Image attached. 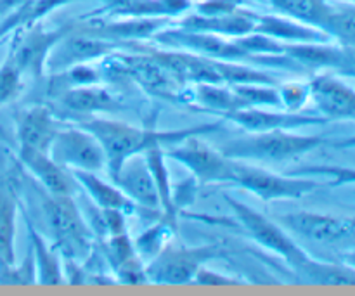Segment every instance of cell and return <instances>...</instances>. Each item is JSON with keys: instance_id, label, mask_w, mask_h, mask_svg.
<instances>
[{"instance_id": "1", "label": "cell", "mask_w": 355, "mask_h": 296, "mask_svg": "<svg viewBox=\"0 0 355 296\" xmlns=\"http://www.w3.org/2000/svg\"><path fill=\"white\" fill-rule=\"evenodd\" d=\"M76 123L89 130L99 141L104 156H106V170L104 172L111 179L132 156L142 155L156 144H162L166 149L177 142L184 141V139L193 137V135L211 134V132L220 128L222 121L200 125V127L193 128H180V130H156L153 125L135 127L127 121L104 116H92L76 121Z\"/></svg>"}, {"instance_id": "2", "label": "cell", "mask_w": 355, "mask_h": 296, "mask_svg": "<svg viewBox=\"0 0 355 296\" xmlns=\"http://www.w3.org/2000/svg\"><path fill=\"white\" fill-rule=\"evenodd\" d=\"M324 142L321 135L297 134V130L248 132L220 146V153L236 162L286 163L302 158Z\"/></svg>"}, {"instance_id": "3", "label": "cell", "mask_w": 355, "mask_h": 296, "mask_svg": "<svg viewBox=\"0 0 355 296\" xmlns=\"http://www.w3.org/2000/svg\"><path fill=\"white\" fill-rule=\"evenodd\" d=\"M42 207L61 259L83 265L96 252V236L90 231L80 207L75 203V196L45 193Z\"/></svg>"}, {"instance_id": "4", "label": "cell", "mask_w": 355, "mask_h": 296, "mask_svg": "<svg viewBox=\"0 0 355 296\" xmlns=\"http://www.w3.org/2000/svg\"><path fill=\"white\" fill-rule=\"evenodd\" d=\"M224 200L234 214V218L239 222L243 231L246 232V236L259 246L283 259L286 265L290 267L291 274L298 272L312 256L311 253H307V250L298 245V241H295L293 236L277 220H270L259 210L241 203L232 196H224Z\"/></svg>"}, {"instance_id": "5", "label": "cell", "mask_w": 355, "mask_h": 296, "mask_svg": "<svg viewBox=\"0 0 355 296\" xmlns=\"http://www.w3.org/2000/svg\"><path fill=\"white\" fill-rule=\"evenodd\" d=\"M293 238L321 246L336 253L355 252V222L352 217L315 214V211H291L277 218Z\"/></svg>"}, {"instance_id": "6", "label": "cell", "mask_w": 355, "mask_h": 296, "mask_svg": "<svg viewBox=\"0 0 355 296\" xmlns=\"http://www.w3.org/2000/svg\"><path fill=\"white\" fill-rule=\"evenodd\" d=\"M231 186L248 191L263 203L279 200H300L321 187H329L328 182L315 180L312 175H295V173L281 175L253 163L236 162V159L232 166Z\"/></svg>"}, {"instance_id": "7", "label": "cell", "mask_w": 355, "mask_h": 296, "mask_svg": "<svg viewBox=\"0 0 355 296\" xmlns=\"http://www.w3.org/2000/svg\"><path fill=\"white\" fill-rule=\"evenodd\" d=\"M225 255L227 250L222 245L173 246L170 243L158 256L146 263L148 283L168 286L194 283V277L205 265Z\"/></svg>"}, {"instance_id": "8", "label": "cell", "mask_w": 355, "mask_h": 296, "mask_svg": "<svg viewBox=\"0 0 355 296\" xmlns=\"http://www.w3.org/2000/svg\"><path fill=\"white\" fill-rule=\"evenodd\" d=\"M166 158L182 165L191 177L205 186L210 184H227L231 186L234 159L227 158L220 149H214L198 139V135L187 137L165 149Z\"/></svg>"}, {"instance_id": "9", "label": "cell", "mask_w": 355, "mask_h": 296, "mask_svg": "<svg viewBox=\"0 0 355 296\" xmlns=\"http://www.w3.org/2000/svg\"><path fill=\"white\" fill-rule=\"evenodd\" d=\"M49 155L54 162L68 170H85V172L106 170V156L99 141L78 123L68 127L61 125L52 141Z\"/></svg>"}, {"instance_id": "10", "label": "cell", "mask_w": 355, "mask_h": 296, "mask_svg": "<svg viewBox=\"0 0 355 296\" xmlns=\"http://www.w3.org/2000/svg\"><path fill=\"white\" fill-rule=\"evenodd\" d=\"M116 47L118 45L114 42L96 33L62 35L58 44L52 47L45 62V69L51 73H59L75 64L94 62L97 59L111 55L110 52Z\"/></svg>"}, {"instance_id": "11", "label": "cell", "mask_w": 355, "mask_h": 296, "mask_svg": "<svg viewBox=\"0 0 355 296\" xmlns=\"http://www.w3.org/2000/svg\"><path fill=\"white\" fill-rule=\"evenodd\" d=\"M224 120L232 121L245 132H269V130H298L312 125L328 123L321 114L311 113H291L284 110L272 107H243L225 114Z\"/></svg>"}, {"instance_id": "12", "label": "cell", "mask_w": 355, "mask_h": 296, "mask_svg": "<svg viewBox=\"0 0 355 296\" xmlns=\"http://www.w3.org/2000/svg\"><path fill=\"white\" fill-rule=\"evenodd\" d=\"M311 101L328 121H355V89L331 73H321L309 80Z\"/></svg>"}, {"instance_id": "13", "label": "cell", "mask_w": 355, "mask_h": 296, "mask_svg": "<svg viewBox=\"0 0 355 296\" xmlns=\"http://www.w3.org/2000/svg\"><path fill=\"white\" fill-rule=\"evenodd\" d=\"M52 103L55 106H51V110L62 111L69 116H80V121L103 113H116L123 107L121 101L99 83L62 90L61 94L52 97Z\"/></svg>"}, {"instance_id": "14", "label": "cell", "mask_w": 355, "mask_h": 296, "mask_svg": "<svg viewBox=\"0 0 355 296\" xmlns=\"http://www.w3.org/2000/svg\"><path fill=\"white\" fill-rule=\"evenodd\" d=\"M14 125H16L17 148L49 153L55 134L61 128V120L55 116L51 106L33 104L16 114Z\"/></svg>"}, {"instance_id": "15", "label": "cell", "mask_w": 355, "mask_h": 296, "mask_svg": "<svg viewBox=\"0 0 355 296\" xmlns=\"http://www.w3.org/2000/svg\"><path fill=\"white\" fill-rule=\"evenodd\" d=\"M111 180L137 208L141 207L151 211H162L158 187L149 172L144 155H135L128 158L120 166V170L111 177Z\"/></svg>"}, {"instance_id": "16", "label": "cell", "mask_w": 355, "mask_h": 296, "mask_svg": "<svg viewBox=\"0 0 355 296\" xmlns=\"http://www.w3.org/2000/svg\"><path fill=\"white\" fill-rule=\"evenodd\" d=\"M17 159L26 168V172L37 180L42 189L58 196H75L78 184L73 179L71 172L52 159L49 153L37 149L17 148Z\"/></svg>"}, {"instance_id": "17", "label": "cell", "mask_w": 355, "mask_h": 296, "mask_svg": "<svg viewBox=\"0 0 355 296\" xmlns=\"http://www.w3.org/2000/svg\"><path fill=\"white\" fill-rule=\"evenodd\" d=\"M103 259L110 267L114 281L123 284L148 283L146 262L139 256L134 239L127 232L103 239Z\"/></svg>"}, {"instance_id": "18", "label": "cell", "mask_w": 355, "mask_h": 296, "mask_svg": "<svg viewBox=\"0 0 355 296\" xmlns=\"http://www.w3.org/2000/svg\"><path fill=\"white\" fill-rule=\"evenodd\" d=\"M62 35L66 33L62 31L47 33L44 30H31L26 31L23 37L16 38L9 55L19 66L24 78H38L44 75L49 54Z\"/></svg>"}, {"instance_id": "19", "label": "cell", "mask_w": 355, "mask_h": 296, "mask_svg": "<svg viewBox=\"0 0 355 296\" xmlns=\"http://www.w3.org/2000/svg\"><path fill=\"white\" fill-rule=\"evenodd\" d=\"M69 172L90 203L96 204L97 208L123 211L127 217L137 214V207L121 193L120 187L110 177L104 179L99 172H85V170H69Z\"/></svg>"}, {"instance_id": "20", "label": "cell", "mask_w": 355, "mask_h": 296, "mask_svg": "<svg viewBox=\"0 0 355 296\" xmlns=\"http://www.w3.org/2000/svg\"><path fill=\"white\" fill-rule=\"evenodd\" d=\"M17 210L16 189L9 177L0 175V269L16 263Z\"/></svg>"}, {"instance_id": "21", "label": "cell", "mask_w": 355, "mask_h": 296, "mask_svg": "<svg viewBox=\"0 0 355 296\" xmlns=\"http://www.w3.org/2000/svg\"><path fill=\"white\" fill-rule=\"evenodd\" d=\"M28 238H30V250L35 260V269H37V283L45 286H54V284L64 283V270L59 260V252L55 246L49 245L42 234H38L37 229L28 222Z\"/></svg>"}, {"instance_id": "22", "label": "cell", "mask_w": 355, "mask_h": 296, "mask_svg": "<svg viewBox=\"0 0 355 296\" xmlns=\"http://www.w3.org/2000/svg\"><path fill=\"white\" fill-rule=\"evenodd\" d=\"M255 31L277 42H288V44H319V42H329L331 38L328 33L314 26L298 23V21L276 19V17L260 19Z\"/></svg>"}, {"instance_id": "23", "label": "cell", "mask_w": 355, "mask_h": 296, "mask_svg": "<svg viewBox=\"0 0 355 296\" xmlns=\"http://www.w3.org/2000/svg\"><path fill=\"white\" fill-rule=\"evenodd\" d=\"M191 103L208 111L220 113L222 116L245 107L234 89L231 85L224 87V83H196L191 90Z\"/></svg>"}, {"instance_id": "24", "label": "cell", "mask_w": 355, "mask_h": 296, "mask_svg": "<svg viewBox=\"0 0 355 296\" xmlns=\"http://www.w3.org/2000/svg\"><path fill=\"white\" fill-rule=\"evenodd\" d=\"M175 229L177 217H170V215L162 214V218L156 224H153L151 227L146 229L144 232H141L134 239V245L139 256L146 263L151 262L155 256H158L172 243V239L175 238Z\"/></svg>"}, {"instance_id": "25", "label": "cell", "mask_w": 355, "mask_h": 296, "mask_svg": "<svg viewBox=\"0 0 355 296\" xmlns=\"http://www.w3.org/2000/svg\"><path fill=\"white\" fill-rule=\"evenodd\" d=\"M270 3L298 23L309 24L326 33L331 7L324 0H270Z\"/></svg>"}, {"instance_id": "26", "label": "cell", "mask_w": 355, "mask_h": 296, "mask_svg": "<svg viewBox=\"0 0 355 296\" xmlns=\"http://www.w3.org/2000/svg\"><path fill=\"white\" fill-rule=\"evenodd\" d=\"M24 83H26V78H24L23 71L7 54V58L0 64V107L9 106L21 96L24 90Z\"/></svg>"}, {"instance_id": "27", "label": "cell", "mask_w": 355, "mask_h": 296, "mask_svg": "<svg viewBox=\"0 0 355 296\" xmlns=\"http://www.w3.org/2000/svg\"><path fill=\"white\" fill-rule=\"evenodd\" d=\"M326 33L343 45L355 47V6L333 9L326 24Z\"/></svg>"}, {"instance_id": "28", "label": "cell", "mask_w": 355, "mask_h": 296, "mask_svg": "<svg viewBox=\"0 0 355 296\" xmlns=\"http://www.w3.org/2000/svg\"><path fill=\"white\" fill-rule=\"evenodd\" d=\"M277 96H279L281 110L298 113L311 101V87L309 82L277 83Z\"/></svg>"}, {"instance_id": "29", "label": "cell", "mask_w": 355, "mask_h": 296, "mask_svg": "<svg viewBox=\"0 0 355 296\" xmlns=\"http://www.w3.org/2000/svg\"><path fill=\"white\" fill-rule=\"evenodd\" d=\"M295 175H324L329 177V187H338V186H349V184H355V168H349V166H331V165H319V166H304V168L293 170Z\"/></svg>"}, {"instance_id": "30", "label": "cell", "mask_w": 355, "mask_h": 296, "mask_svg": "<svg viewBox=\"0 0 355 296\" xmlns=\"http://www.w3.org/2000/svg\"><path fill=\"white\" fill-rule=\"evenodd\" d=\"M194 283L196 284H207V286H224V284H234V283H239V279H236V277L232 276H225V274H217L215 270H210L207 265L203 267V269L200 270V272L196 274V277H194Z\"/></svg>"}, {"instance_id": "31", "label": "cell", "mask_w": 355, "mask_h": 296, "mask_svg": "<svg viewBox=\"0 0 355 296\" xmlns=\"http://www.w3.org/2000/svg\"><path fill=\"white\" fill-rule=\"evenodd\" d=\"M354 148H355V135L335 142V149H354Z\"/></svg>"}, {"instance_id": "32", "label": "cell", "mask_w": 355, "mask_h": 296, "mask_svg": "<svg viewBox=\"0 0 355 296\" xmlns=\"http://www.w3.org/2000/svg\"><path fill=\"white\" fill-rule=\"evenodd\" d=\"M342 262H345L347 265L350 267H355V252H349V253H343L342 256H338Z\"/></svg>"}, {"instance_id": "33", "label": "cell", "mask_w": 355, "mask_h": 296, "mask_svg": "<svg viewBox=\"0 0 355 296\" xmlns=\"http://www.w3.org/2000/svg\"><path fill=\"white\" fill-rule=\"evenodd\" d=\"M350 76H355V64H354V69H352V75Z\"/></svg>"}, {"instance_id": "34", "label": "cell", "mask_w": 355, "mask_h": 296, "mask_svg": "<svg viewBox=\"0 0 355 296\" xmlns=\"http://www.w3.org/2000/svg\"><path fill=\"white\" fill-rule=\"evenodd\" d=\"M0 12H2V3H0Z\"/></svg>"}, {"instance_id": "35", "label": "cell", "mask_w": 355, "mask_h": 296, "mask_svg": "<svg viewBox=\"0 0 355 296\" xmlns=\"http://www.w3.org/2000/svg\"><path fill=\"white\" fill-rule=\"evenodd\" d=\"M354 198H355V191H354Z\"/></svg>"}, {"instance_id": "36", "label": "cell", "mask_w": 355, "mask_h": 296, "mask_svg": "<svg viewBox=\"0 0 355 296\" xmlns=\"http://www.w3.org/2000/svg\"><path fill=\"white\" fill-rule=\"evenodd\" d=\"M352 218H354V222H355V217H352Z\"/></svg>"}, {"instance_id": "37", "label": "cell", "mask_w": 355, "mask_h": 296, "mask_svg": "<svg viewBox=\"0 0 355 296\" xmlns=\"http://www.w3.org/2000/svg\"><path fill=\"white\" fill-rule=\"evenodd\" d=\"M354 2H355V0H354Z\"/></svg>"}]
</instances>
